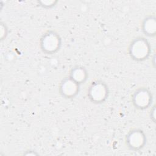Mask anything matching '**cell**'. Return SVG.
<instances>
[{"label": "cell", "instance_id": "cell-11", "mask_svg": "<svg viewBox=\"0 0 156 156\" xmlns=\"http://www.w3.org/2000/svg\"><path fill=\"white\" fill-rule=\"evenodd\" d=\"M151 109L149 112V118L150 119L154 122L155 123V105H153L151 107Z\"/></svg>", "mask_w": 156, "mask_h": 156}, {"label": "cell", "instance_id": "cell-4", "mask_svg": "<svg viewBox=\"0 0 156 156\" xmlns=\"http://www.w3.org/2000/svg\"><path fill=\"white\" fill-rule=\"evenodd\" d=\"M124 141L128 149L133 152H138L145 147L147 139L143 130L140 128H133L126 133Z\"/></svg>", "mask_w": 156, "mask_h": 156}, {"label": "cell", "instance_id": "cell-3", "mask_svg": "<svg viewBox=\"0 0 156 156\" xmlns=\"http://www.w3.org/2000/svg\"><path fill=\"white\" fill-rule=\"evenodd\" d=\"M110 90L107 83L102 80L92 81L88 86L87 96L88 100L94 104H102L108 98Z\"/></svg>", "mask_w": 156, "mask_h": 156}, {"label": "cell", "instance_id": "cell-8", "mask_svg": "<svg viewBox=\"0 0 156 156\" xmlns=\"http://www.w3.org/2000/svg\"><path fill=\"white\" fill-rule=\"evenodd\" d=\"M68 76L80 86L85 83L89 74L87 69L82 65H75L69 71Z\"/></svg>", "mask_w": 156, "mask_h": 156}, {"label": "cell", "instance_id": "cell-7", "mask_svg": "<svg viewBox=\"0 0 156 156\" xmlns=\"http://www.w3.org/2000/svg\"><path fill=\"white\" fill-rule=\"evenodd\" d=\"M141 30L147 37L154 38L156 35V17L154 15H146L141 23Z\"/></svg>", "mask_w": 156, "mask_h": 156}, {"label": "cell", "instance_id": "cell-9", "mask_svg": "<svg viewBox=\"0 0 156 156\" xmlns=\"http://www.w3.org/2000/svg\"><path fill=\"white\" fill-rule=\"evenodd\" d=\"M58 2V1L56 0H52V1H37V5L44 9H51L55 7Z\"/></svg>", "mask_w": 156, "mask_h": 156}, {"label": "cell", "instance_id": "cell-6", "mask_svg": "<svg viewBox=\"0 0 156 156\" xmlns=\"http://www.w3.org/2000/svg\"><path fill=\"white\" fill-rule=\"evenodd\" d=\"M80 85L68 76L63 78L58 85V93L63 99H73L79 93Z\"/></svg>", "mask_w": 156, "mask_h": 156}, {"label": "cell", "instance_id": "cell-12", "mask_svg": "<svg viewBox=\"0 0 156 156\" xmlns=\"http://www.w3.org/2000/svg\"><path fill=\"white\" fill-rule=\"evenodd\" d=\"M24 155H38V154L37 152H36V151H35L34 150H30V149H29L27 151H26L25 153L23 154Z\"/></svg>", "mask_w": 156, "mask_h": 156}, {"label": "cell", "instance_id": "cell-10", "mask_svg": "<svg viewBox=\"0 0 156 156\" xmlns=\"http://www.w3.org/2000/svg\"><path fill=\"white\" fill-rule=\"evenodd\" d=\"M0 40L1 41L5 40L9 35V28L5 22L1 21L0 23Z\"/></svg>", "mask_w": 156, "mask_h": 156}, {"label": "cell", "instance_id": "cell-1", "mask_svg": "<svg viewBox=\"0 0 156 156\" xmlns=\"http://www.w3.org/2000/svg\"><path fill=\"white\" fill-rule=\"evenodd\" d=\"M127 51L132 60L136 62H143L151 56V45L146 37L138 36L130 42Z\"/></svg>", "mask_w": 156, "mask_h": 156}, {"label": "cell", "instance_id": "cell-2", "mask_svg": "<svg viewBox=\"0 0 156 156\" xmlns=\"http://www.w3.org/2000/svg\"><path fill=\"white\" fill-rule=\"evenodd\" d=\"M62 39L60 34L54 30H48L44 32L39 40L41 51L46 55L57 54L61 49Z\"/></svg>", "mask_w": 156, "mask_h": 156}, {"label": "cell", "instance_id": "cell-5", "mask_svg": "<svg viewBox=\"0 0 156 156\" xmlns=\"http://www.w3.org/2000/svg\"><path fill=\"white\" fill-rule=\"evenodd\" d=\"M152 91L146 87L136 88L132 94V105L138 110H145L150 108L153 103Z\"/></svg>", "mask_w": 156, "mask_h": 156}]
</instances>
